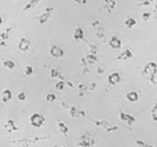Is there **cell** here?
<instances>
[{"mask_svg":"<svg viewBox=\"0 0 157 147\" xmlns=\"http://www.w3.org/2000/svg\"><path fill=\"white\" fill-rule=\"evenodd\" d=\"M144 74L152 83H156V63H147L144 68Z\"/></svg>","mask_w":157,"mask_h":147,"instance_id":"cell-1","label":"cell"},{"mask_svg":"<svg viewBox=\"0 0 157 147\" xmlns=\"http://www.w3.org/2000/svg\"><path fill=\"white\" fill-rule=\"evenodd\" d=\"M45 117L39 113H33L30 117V124L34 128H40L45 124Z\"/></svg>","mask_w":157,"mask_h":147,"instance_id":"cell-2","label":"cell"},{"mask_svg":"<svg viewBox=\"0 0 157 147\" xmlns=\"http://www.w3.org/2000/svg\"><path fill=\"white\" fill-rule=\"evenodd\" d=\"M54 11V7L53 6H47L45 7V10L43 11V13L39 17V23L40 25L45 24L49 20V18L52 16V13Z\"/></svg>","mask_w":157,"mask_h":147,"instance_id":"cell-3","label":"cell"},{"mask_svg":"<svg viewBox=\"0 0 157 147\" xmlns=\"http://www.w3.org/2000/svg\"><path fill=\"white\" fill-rule=\"evenodd\" d=\"M94 145V139L88 135H83L80 137L78 147H91Z\"/></svg>","mask_w":157,"mask_h":147,"instance_id":"cell-4","label":"cell"},{"mask_svg":"<svg viewBox=\"0 0 157 147\" xmlns=\"http://www.w3.org/2000/svg\"><path fill=\"white\" fill-rule=\"evenodd\" d=\"M120 118H121V120H122L123 122H125L127 125H129V126H131L135 122V117H133L130 114L124 113L122 111L120 112Z\"/></svg>","mask_w":157,"mask_h":147,"instance_id":"cell-5","label":"cell"},{"mask_svg":"<svg viewBox=\"0 0 157 147\" xmlns=\"http://www.w3.org/2000/svg\"><path fill=\"white\" fill-rule=\"evenodd\" d=\"M50 54L52 56H53L54 58H60V57L64 56L65 52L63 51V49H61L59 46H58L56 45H53L51 48Z\"/></svg>","mask_w":157,"mask_h":147,"instance_id":"cell-6","label":"cell"},{"mask_svg":"<svg viewBox=\"0 0 157 147\" xmlns=\"http://www.w3.org/2000/svg\"><path fill=\"white\" fill-rule=\"evenodd\" d=\"M92 26L96 30V33H97V35L99 37H102L104 35V32H105V27L103 26V24H101V22L98 21V20H95L94 22L92 24Z\"/></svg>","mask_w":157,"mask_h":147,"instance_id":"cell-7","label":"cell"},{"mask_svg":"<svg viewBox=\"0 0 157 147\" xmlns=\"http://www.w3.org/2000/svg\"><path fill=\"white\" fill-rule=\"evenodd\" d=\"M116 6H117V3H116L115 0H105L104 8H105V10H106L108 13L112 12V11L115 9Z\"/></svg>","mask_w":157,"mask_h":147,"instance_id":"cell-8","label":"cell"},{"mask_svg":"<svg viewBox=\"0 0 157 147\" xmlns=\"http://www.w3.org/2000/svg\"><path fill=\"white\" fill-rule=\"evenodd\" d=\"M31 46V41L29 40H27L25 37H23L22 39L20 40V42H19V45H18V47L20 50L25 52L28 50Z\"/></svg>","mask_w":157,"mask_h":147,"instance_id":"cell-9","label":"cell"},{"mask_svg":"<svg viewBox=\"0 0 157 147\" xmlns=\"http://www.w3.org/2000/svg\"><path fill=\"white\" fill-rule=\"evenodd\" d=\"M109 45L114 49H118L121 46V40L117 36H113L111 40H109Z\"/></svg>","mask_w":157,"mask_h":147,"instance_id":"cell-10","label":"cell"},{"mask_svg":"<svg viewBox=\"0 0 157 147\" xmlns=\"http://www.w3.org/2000/svg\"><path fill=\"white\" fill-rule=\"evenodd\" d=\"M73 38H74V40H77V41L83 40L84 39V31H83V29L81 27H77L75 29V31L73 33Z\"/></svg>","mask_w":157,"mask_h":147,"instance_id":"cell-11","label":"cell"},{"mask_svg":"<svg viewBox=\"0 0 157 147\" xmlns=\"http://www.w3.org/2000/svg\"><path fill=\"white\" fill-rule=\"evenodd\" d=\"M120 81H121V75L118 73H113L108 76V81L110 84H116Z\"/></svg>","mask_w":157,"mask_h":147,"instance_id":"cell-12","label":"cell"},{"mask_svg":"<svg viewBox=\"0 0 157 147\" xmlns=\"http://www.w3.org/2000/svg\"><path fill=\"white\" fill-rule=\"evenodd\" d=\"M40 1H41V0H30L28 3L25 6V7L23 8V11H26L33 9L34 7L37 6Z\"/></svg>","mask_w":157,"mask_h":147,"instance_id":"cell-13","label":"cell"},{"mask_svg":"<svg viewBox=\"0 0 157 147\" xmlns=\"http://www.w3.org/2000/svg\"><path fill=\"white\" fill-rule=\"evenodd\" d=\"M138 98H139V95L135 91H131V92L127 94V99L128 100L129 102H136L138 100Z\"/></svg>","mask_w":157,"mask_h":147,"instance_id":"cell-14","label":"cell"},{"mask_svg":"<svg viewBox=\"0 0 157 147\" xmlns=\"http://www.w3.org/2000/svg\"><path fill=\"white\" fill-rule=\"evenodd\" d=\"M58 129H59V130L61 132L62 134H64V135H67L68 133V130H69V129H68V127L66 125V124L65 123H63L62 121H59V123H58Z\"/></svg>","mask_w":157,"mask_h":147,"instance_id":"cell-15","label":"cell"},{"mask_svg":"<svg viewBox=\"0 0 157 147\" xmlns=\"http://www.w3.org/2000/svg\"><path fill=\"white\" fill-rule=\"evenodd\" d=\"M5 128L7 129V130L11 133L12 131H15V130H17V127L15 125L14 122L12 120H9L6 125H5Z\"/></svg>","mask_w":157,"mask_h":147,"instance_id":"cell-16","label":"cell"},{"mask_svg":"<svg viewBox=\"0 0 157 147\" xmlns=\"http://www.w3.org/2000/svg\"><path fill=\"white\" fill-rule=\"evenodd\" d=\"M133 56V54L132 52L130 51L129 49H127L126 51H124L122 54H121L119 56L117 57L118 60H128L129 58Z\"/></svg>","mask_w":157,"mask_h":147,"instance_id":"cell-17","label":"cell"},{"mask_svg":"<svg viewBox=\"0 0 157 147\" xmlns=\"http://www.w3.org/2000/svg\"><path fill=\"white\" fill-rule=\"evenodd\" d=\"M136 23H137V21L135 20V18H128V19L125 20V26H126L128 28H133L135 25H136Z\"/></svg>","mask_w":157,"mask_h":147,"instance_id":"cell-18","label":"cell"},{"mask_svg":"<svg viewBox=\"0 0 157 147\" xmlns=\"http://www.w3.org/2000/svg\"><path fill=\"white\" fill-rule=\"evenodd\" d=\"M11 92L10 90H6L4 92V94H3V97H2V100H3V102H7L11 98Z\"/></svg>","mask_w":157,"mask_h":147,"instance_id":"cell-19","label":"cell"},{"mask_svg":"<svg viewBox=\"0 0 157 147\" xmlns=\"http://www.w3.org/2000/svg\"><path fill=\"white\" fill-rule=\"evenodd\" d=\"M151 117L152 119H153V121H155L156 122L157 120V106L156 104L153 107L151 110Z\"/></svg>","mask_w":157,"mask_h":147,"instance_id":"cell-20","label":"cell"},{"mask_svg":"<svg viewBox=\"0 0 157 147\" xmlns=\"http://www.w3.org/2000/svg\"><path fill=\"white\" fill-rule=\"evenodd\" d=\"M45 100H46V102H54L56 100V96L54 94H48L45 96Z\"/></svg>","mask_w":157,"mask_h":147,"instance_id":"cell-21","label":"cell"},{"mask_svg":"<svg viewBox=\"0 0 157 147\" xmlns=\"http://www.w3.org/2000/svg\"><path fill=\"white\" fill-rule=\"evenodd\" d=\"M136 145L137 147H153L150 145H147L144 141H141V140H136Z\"/></svg>","mask_w":157,"mask_h":147,"instance_id":"cell-22","label":"cell"},{"mask_svg":"<svg viewBox=\"0 0 157 147\" xmlns=\"http://www.w3.org/2000/svg\"><path fill=\"white\" fill-rule=\"evenodd\" d=\"M152 2H154V0H140L139 6H148V5H150Z\"/></svg>","mask_w":157,"mask_h":147,"instance_id":"cell-23","label":"cell"},{"mask_svg":"<svg viewBox=\"0 0 157 147\" xmlns=\"http://www.w3.org/2000/svg\"><path fill=\"white\" fill-rule=\"evenodd\" d=\"M51 77L52 78H56V77H61V75L59 74V71H57L55 69H52L51 72Z\"/></svg>","mask_w":157,"mask_h":147,"instance_id":"cell-24","label":"cell"},{"mask_svg":"<svg viewBox=\"0 0 157 147\" xmlns=\"http://www.w3.org/2000/svg\"><path fill=\"white\" fill-rule=\"evenodd\" d=\"M65 88V83L63 81H59L56 84V89L58 90H63Z\"/></svg>","mask_w":157,"mask_h":147,"instance_id":"cell-25","label":"cell"},{"mask_svg":"<svg viewBox=\"0 0 157 147\" xmlns=\"http://www.w3.org/2000/svg\"><path fill=\"white\" fill-rule=\"evenodd\" d=\"M25 74L27 75H31L32 74H33V68L32 66H27L25 68Z\"/></svg>","mask_w":157,"mask_h":147,"instance_id":"cell-26","label":"cell"},{"mask_svg":"<svg viewBox=\"0 0 157 147\" xmlns=\"http://www.w3.org/2000/svg\"><path fill=\"white\" fill-rule=\"evenodd\" d=\"M17 99H18L19 101H25V100L26 99L25 94L24 92H20V93L17 95Z\"/></svg>","mask_w":157,"mask_h":147,"instance_id":"cell-27","label":"cell"},{"mask_svg":"<svg viewBox=\"0 0 157 147\" xmlns=\"http://www.w3.org/2000/svg\"><path fill=\"white\" fill-rule=\"evenodd\" d=\"M150 13L149 12H143L142 13V15H141V18H142V19L143 20H148L149 18H150Z\"/></svg>","mask_w":157,"mask_h":147,"instance_id":"cell-28","label":"cell"},{"mask_svg":"<svg viewBox=\"0 0 157 147\" xmlns=\"http://www.w3.org/2000/svg\"><path fill=\"white\" fill-rule=\"evenodd\" d=\"M5 65H6V67H7V68H14V63L12 62H5Z\"/></svg>","mask_w":157,"mask_h":147,"instance_id":"cell-29","label":"cell"},{"mask_svg":"<svg viewBox=\"0 0 157 147\" xmlns=\"http://www.w3.org/2000/svg\"><path fill=\"white\" fill-rule=\"evenodd\" d=\"M73 1L78 5H86L87 3V0H73Z\"/></svg>","mask_w":157,"mask_h":147,"instance_id":"cell-30","label":"cell"},{"mask_svg":"<svg viewBox=\"0 0 157 147\" xmlns=\"http://www.w3.org/2000/svg\"><path fill=\"white\" fill-rule=\"evenodd\" d=\"M2 22H3V20H2V18L0 17V25L2 24Z\"/></svg>","mask_w":157,"mask_h":147,"instance_id":"cell-31","label":"cell"},{"mask_svg":"<svg viewBox=\"0 0 157 147\" xmlns=\"http://www.w3.org/2000/svg\"><path fill=\"white\" fill-rule=\"evenodd\" d=\"M10 1H14V0H10Z\"/></svg>","mask_w":157,"mask_h":147,"instance_id":"cell-32","label":"cell"},{"mask_svg":"<svg viewBox=\"0 0 157 147\" xmlns=\"http://www.w3.org/2000/svg\"><path fill=\"white\" fill-rule=\"evenodd\" d=\"M63 147H67V146H63Z\"/></svg>","mask_w":157,"mask_h":147,"instance_id":"cell-33","label":"cell"}]
</instances>
